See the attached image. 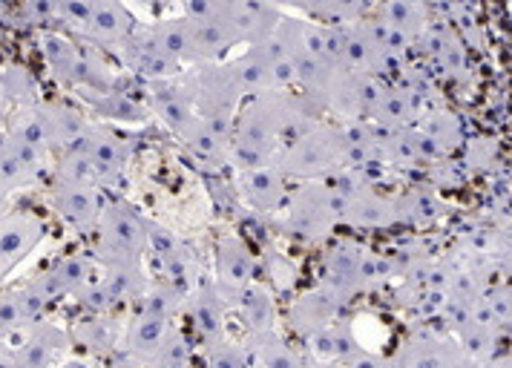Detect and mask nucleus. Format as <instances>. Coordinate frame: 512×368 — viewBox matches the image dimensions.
Segmentation results:
<instances>
[{
	"label": "nucleus",
	"mask_w": 512,
	"mask_h": 368,
	"mask_svg": "<svg viewBox=\"0 0 512 368\" xmlns=\"http://www.w3.org/2000/svg\"><path fill=\"white\" fill-rule=\"evenodd\" d=\"M41 52L52 78L75 92H107L116 90V75L104 64V58L93 46L72 44L61 32L41 35Z\"/></svg>",
	"instance_id": "nucleus-1"
},
{
	"label": "nucleus",
	"mask_w": 512,
	"mask_h": 368,
	"mask_svg": "<svg viewBox=\"0 0 512 368\" xmlns=\"http://www.w3.org/2000/svg\"><path fill=\"white\" fill-rule=\"evenodd\" d=\"M277 167L288 179L297 182H314L326 179L337 167H343V136L340 124H323L317 121L308 133L291 141L280 156Z\"/></svg>",
	"instance_id": "nucleus-2"
},
{
	"label": "nucleus",
	"mask_w": 512,
	"mask_h": 368,
	"mask_svg": "<svg viewBox=\"0 0 512 368\" xmlns=\"http://www.w3.org/2000/svg\"><path fill=\"white\" fill-rule=\"evenodd\" d=\"M340 225V205L323 179L303 182L288 193V202L280 210V228L305 242H323Z\"/></svg>",
	"instance_id": "nucleus-3"
},
{
	"label": "nucleus",
	"mask_w": 512,
	"mask_h": 368,
	"mask_svg": "<svg viewBox=\"0 0 512 368\" xmlns=\"http://www.w3.org/2000/svg\"><path fill=\"white\" fill-rule=\"evenodd\" d=\"M93 236L101 265H139L147 251V219L124 205H104Z\"/></svg>",
	"instance_id": "nucleus-4"
},
{
	"label": "nucleus",
	"mask_w": 512,
	"mask_h": 368,
	"mask_svg": "<svg viewBox=\"0 0 512 368\" xmlns=\"http://www.w3.org/2000/svg\"><path fill=\"white\" fill-rule=\"evenodd\" d=\"M383 268L386 265L363 245H357L351 239H340L323 256V271H320L323 279L320 282L349 305L351 299L363 294L374 279L383 274Z\"/></svg>",
	"instance_id": "nucleus-5"
},
{
	"label": "nucleus",
	"mask_w": 512,
	"mask_h": 368,
	"mask_svg": "<svg viewBox=\"0 0 512 368\" xmlns=\"http://www.w3.org/2000/svg\"><path fill=\"white\" fill-rule=\"evenodd\" d=\"M150 115H156L170 133H182L196 118V72H179L173 78L147 81Z\"/></svg>",
	"instance_id": "nucleus-6"
},
{
	"label": "nucleus",
	"mask_w": 512,
	"mask_h": 368,
	"mask_svg": "<svg viewBox=\"0 0 512 368\" xmlns=\"http://www.w3.org/2000/svg\"><path fill=\"white\" fill-rule=\"evenodd\" d=\"M392 368H469V357L452 337H441L435 331H415L395 351Z\"/></svg>",
	"instance_id": "nucleus-7"
},
{
	"label": "nucleus",
	"mask_w": 512,
	"mask_h": 368,
	"mask_svg": "<svg viewBox=\"0 0 512 368\" xmlns=\"http://www.w3.org/2000/svg\"><path fill=\"white\" fill-rule=\"evenodd\" d=\"M18 337V345H12L18 368H58L61 357L72 345L70 331L47 320L32 322Z\"/></svg>",
	"instance_id": "nucleus-8"
},
{
	"label": "nucleus",
	"mask_w": 512,
	"mask_h": 368,
	"mask_svg": "<svg viewBox=\"0 0 512 368\" xmlns=\"http://www.w3.org/2000/svg\"><path fill=\"white\" fill-rule=\"evenodd\" d=\"M185 311L190 317V328L202 345L219 343L228 337V305L219 297L213 282H196L185 294Z\"/></svg>",
	"instance_id": "nucleus-9"
},
{
	"label": "nucleus",
	"mask_w": 512,
	"mask_h": 368,
	"mask_svg": "<svg viewBox=\"0 0 512 368\" xmlns=\"http://www.w3.org/2000/svg\"><path fill=\"white\" fill-rule=\"evenodd\" d=\"M256 279V259L251 248L239 239V236H225L216 245V276L210 279L219 291V297L225 299V305H231L239 297V291L245 285H251Z\"/></svg>",
	"instance_id": "nucleus-10"
},
{
	"label": "nucleus",
	"mask_w": 512,
	"mask_h": 368,
	"mask_svg": "<svg viewBox=\"0 0 512 368\" xmlns=\"http://www.w3.org/2000/svg\"><path fill=\"white\" fill-rule=\"evenodd\" d=\"M32 110H35L49 153H64L93 124L84 110L64 104V101H32Z\"/></svg>",
	"instance_id": "nucleus-11"
},
{
	"label": "nucleus",
	"mask_w": 512,
	"mask_h": 368,
	"mask_svg": "<svg viewBox=\"0 0 512 368\" xmlns=\"http://www.w3.org/2000/svg\"><path fill=\"white\" fill-rule=\"evenodd\" d=\"M93 279V262L84 253H70L49 265L44 274L29 279L26 285L44 299L47 305H55L61 299H75V294Z\"/></svg>",
	"instance_id": "nucleus-12"
},
{
	"label": "nucleus",
	"mask_w": 512,
	"mask_h": 368,
	"mask_svg": "<svg viewBox=\"0 0 512 368\" xmlns=\"http://www.w3.org/2000/svg\"><path fill=\"white\" fill-rule=\"evenodd\" d=\"M44 239V222L32 210H15L0 219V279L21 265Z\"/></svg>",
	"instance_id": "nucleus-13"
},
{
	"label": "nucleus",
	"mask_w": 512,
	"mask_h": 368,
	"mask_svg": "<svg viewBox=\"0 0 512 368\" xmlns=\"http://www.w3.org/2000/svg\"><path fill=\"white\" fill-rule=\"evenodd\" d=\"M52 207L58 210V216L70 225L72 230L93 236L98 216H101V187L93 184H70V182H55L52 184Z\"/></svg>",
	"instance_id": "nucleus-14"
},
{
	"label": "nucleus",
	"mask_w": 512,
	"mask_h": 368,
	"mask_svg": "<svg viewBox=\"0 0 512 368\" xmlns=\"http://www.w3.org/2000/svg\"><path fill=\"white\" fill-rule=\"evenodd\" d=\"M118 55H121V61H124V67L133 69L136 75L141 78H147V81H159V78H173V75H179L182 72V64H176L167 52H164L159 41L150 35V29L144 26V29H133V35L124 41V44L116 49Z\"/></svg>",
	"instance_id": "nucleus-15"
},
{
	"label": "nucleus",
	"mask_w": 512,
	"mask_h": 368,
	"mask_svg": "<svg viewBox=\"0 0 512 368\" xmlns=\"http://www.w3.org/2000/svg\"><path fill=\"white\" fill-rule=\"evenodd\" d=\"M81 144L87 150V156L93 161L95 176H98V187H107V184L121 182L127 164H130V144L116 133L104 130L101 124H90L87 133L81 136Z\"/></svg>",
	"instance_id": "nucleus-16"
},
{
	"label": "nucleus",
	"mask_w": 512,
	"mask_h": 368,
	"mask_svg": "<svg viewBox=\"0 0 512 368\" xmlns=\"http://www.w3.org/2000/svg\"><path fill=\"white\" fill-rule=\"evenodd\" d=\"M343 308H346V302L320 282L317 288L305 291V294H300L288 305V325L300 337H308V334L331 325L334 320H340Z\"/></svg>",
	"instance_id": "nucleus-17"
},
{
	"label": "nucleus",
	"mask_w": 512,
	"mask_h": 368,
	"mask_svg": "<svg viewBox=\"0 0 512 368\" xmlns=\"http://www.w3.org/2000/svg\"><path fill=\"white\" fill-rule=\"evenodd\" d=\"M136 29V18L124 6V0H93L90 23L81 32L84 41L98 49H118Z\"/></svg>",
	"instance_id": "nucleus-18"
},
{
	"label": "nucleus",
	"mask_w": 512,
	"mask_h": 368,
	"mask_svg": "<svg viewBox=\"0 0 512 368\" xmlns=\"http://www.w3.org/2000/svg\"><path fill=\"white\" fill-rule=\"evenodd\" d=\"M239 190L245 202L259 210V213H280L282 205L288 202V176L274 164L256 167V170H242L239 173Z\"/></svg>",
	"instance_id": "nucleus-19"
},
{
	"label": "nucleus",
	"mask_w": 512,
	"mask_h": 368,
	"mask_svg": "<svg viewBox=\"0 0 512 368\" xmlns=\"http://www.w3.org/2000/svg\"><path fill=\"white\" fill-rule=\"evenodd\" d=\"M340 225L351 230H383L397 225V196L369 187L346 202Z\"/></svg>",
	"instance_id": "nucleus-20"
},
{
	"label": "nucleus",
	"mask_w": 512,
	"mask_h": 368,
	"mask_svg": "<svg viewBox=\"0 0 512 368\" xmlns=\"http://www.w3.org/2000/svg\"><path fill=\"white\" fill-rule=\"evenodd\" d=\"M397 41L403 46H415L423 41L429 29V12L423 0H383L380 3V18Z\"/></svg>",
	"instance_id": "nucleus-21"
},
{
	"label": "nucleus",
	"mask_w": 512,
	"mask_h": 368,
	"mask_svg": "<svg viewBox=\"0 0 512 368\" xmlns=\"http://www.w3.org/2000/svg\"><path fill=\"white\" fill-rule=\"evenodd\" d=\"M47 302L38 297L29 285H21L9 294H0V343L18 337L32 322L44 320Z\"/></svg>",
	"instance_id": "nucleus-22"
},
{
	"label": "nucleus",
	"mask_w": 512,
	"mask_h": 368,
	"mask_svg": "<svg viewBox=\"0 0 512 368\" xmlns=\"http://www.w3.org/2000/svg\"><path fill=\"white\" fill-rule=\"evenodd\" d=\"M305 340H308V351L323 366H346L351 357L363 348L357 334H354V328L346 320H334L326 328L308 334Z\"/></svg>",
	"instance_id": "nucleus-23"
},
{
	"label": "nucleus",
	"mask_w": 512,
	"mask_h": 368,
	"mask_svg": "<svg viewBox=\"0 0 512 368\" xmlns=\"http://www.w3.org/2000/svg\"><path fill=\"white\" fill-rule=\"evenodd\" d=\"M420 107L415 101V95L406 90L403 84L395 87V84H386V90L380 95L374 113L369 115L374 127L380 133H392V130H403V127H415L420 118Z\"/></svg>",
	"instance_id": "nucleus-24"
},
{
	"label": "nucleus",
	"mask_w": 512,
	"mask_h": 368,
	"mask_svg": "<svg viewBox=\"0 0 512 368\" xmlns=\"http://www.w3.org/2000/svg\"><path fill=\"white\" fill-rule=\"evenodd\" d=\"M239 314V320L245 325V337H256L265 331H277V311H274V294L262 285V282H251L239 291V297L231 302Z\"/></svg>",
	"instance_id": "nucleus-25"
},
{
	"label": "nucleus",
	"mask_w": 512,
	"mask_h": 368,
	"mask_svg": "<svg viewBox=\"0 0 512 368\" xmlns=\"http://www.w3.org/2000/svg\"><path fill=\"white\" fill-rule=\"evenodd\" d=\"M84 98L87 113L95 115L98 121H113V124H144L150 118V110L130 98L127 92L107 90V92H78Z\"/></svg>",
	"instance_id": "nucleus-26"
},
{
	"label": "nucleus",
	"mask_w": 512,
	"mask_h": 368,
	"mask_svg": "<svg viewBox=\"0 0 512 368\" xmlns=\"http://www.w3.org/2000/svg\"><path fill=\"white\" fill-rule=\"evenodd\" d=\"M173 320H164V317H153V314H133V320L124 331V354L136 357L139 363H150L153 354L159 351V345L164 343V337L170 334Z\"/></svg>",
	"instance_id": "nucleus-27"
},
{
	"label": "nucleus",
	"mask_w": 512,
	"mask_h": 368,
	"mask_svg": "<svg viewBox=\"0 0 512 368\" xmlns=\"http://www.w3.org/2000/svg\"><path fill=\"white\" fill-rule=\"evenodd\" d=\"M418 127L423 136L432 141V147L438 150L441 159H449L455 150L464 147V127H461V118L443 107H435V110H426V113L418 118Z\"/></svg>",
	"instance_id": "nucleus-28"
},
{
	"label": "nucleus",
	"mask_w": 512,
	"mask_h": 368,
	"mask_svg": "<svg viewBox=\"0 0 512 368\" xmlns=\"http://www.w3.org/2000/svg\"><path fill=\"white\" fill-rule=\"evenodd\" d=\"M423 41L432 46V61H435V67L441 69L446 78H452V81H458V78H464L466 75V46L464 41L452 32V29H426V35H423Z\"/></svg>",
	"instance_id": "nucleus-29"
},
{
	"label": "nucleus",
	"mask_w": 512,
	"mask_h": 368,
	"mask_svg": "<svg viewBox=\"0 0 512 368\" xmlns=\"http://www.w3.org/2000/svg\"><path fill=\"white\" fill-rule=\"evenodd\" d=\"M176 138L185 144L187 153L196 161H202V164H225V161H228V147H231V141L216 136L199 115H196Z\"/></svg>",
	"instance_id": "nucleus-30"
},
{
	"label": "nucleus",
	"mask_w": 512,
	"mask_h": 368,
	"mask_svg": "<svg viewBox=\"0 0 512 368\" xmlns=\"http://www.w3.org/2000/svg\"><path fill=\"white\" fill-rule=\"evenodd\" d=\"M98 282L107 288V294L116 305H124V302H139L150 285V276L144 274L141 262L139 265H104V276H98Z\"/></svg>",
	"instance_id": "nucleus-31"
},
{
	"label": "nucleus",
	"mask_w": 512,
	"mask_h": 368,
	"mask_svg": "<svg viewBox=\"0 0 512 368\" xmlns=\"http://www.w3.org/2000/svg\"><path fill=\"white\" fill-rule=\"evenodd\" d=\"M441 213V199L429 187H415V190L397 196V225L426 228V225H435Z\"/></svg>",
	"instance_id": "nucleus-32"
},
{
	"label": "nucleus",
	"mask_w": 512,
	"mask_h": 368,
	"mask_svg": "<svg viewBox=\"0 0 512 368\" xmlns=\"http://www.w3.org/2000/svg\"><path fill=\"white\" fill-rule=\"evenodd\" d=\"M72 343L90 348L93 354H107L118 343V331L110 314H87L70 334Z\"/></svg>",
	"instance_id": "nucleus-33"
},
{
	"label": "nucleus",
	"mask_w": 512,
	"mask_h": 368,
	"mask_svg": "<svg viewBox=\"0 0 512 368\" xmlns=\"http://www.w3.org/2000/svg\"><path fill=\"white\" fill-rule=\"evenodd\" d=\"M205 368H251L248 343L222 337L219 343L205 345Z\"/></svg>",
	"instance_id": "nucleus-34"
},
{
	"label": "nucleus",
	"mask_w": 512,
	"mask_h": 368,
	"mask_svg": "<svg viewBox=\"0 0 512 368\" xmlns=\"http://www.w3.org/2000/svg\"><path fill=\"white\" fill-rule=\"evenodd\" d=\"M153 368H193V354H190V343L179 328H170V334L164 337L159 351L153 354Z\"/></svg>",
	"instance_id": "nucleus-35"
},
{
	"label": "nucleus",
	"mask_w": 512,
	"mask_h": 368,
	"mask_svg": "<svg viewBox=\"0 0 512 368\" xmlns=\"http://www.w3.org/2000/svg\"><path fill=\"white\" fill-rule=\"evenodd\" d=\"M52 21L67 23L75 32H84L90 23V12H93V0H47Z\"/></svg>",
	"instance_id": "nucleus-36"
},
{
	"label": "nucleus",
	"mask_w": 512,
	"mask_h": 368,
	"mask_svg": "<svg viewBox=\"0 0 512 368\" xmlns=\"http://www.w3.org/2000/svg\"><path fill=\"white\" fill-rule=\"evenodd\" d=\"M0 87H3L6 98H18V101H26V104L35 101V78H32L29 69L9 67L0 75Z\"/></svg>",
	"instance_id": "nucleus-37"
},
{
	"label": "nucleus",
	"mask_w": 512,
	"mask_h": 368,
	"mask_svg": "<svg viewBox=\"0 0 512 368\" xmlns=\"http://www.w3.org/2000/svg\"><path fill=\"white\" fill-rule=\"evenodd\" d=\"M429 167H432L429 176H432L435 187H461L469 179V170L464 167V161H455L452 156L432 161Z\"/></svg>",
	"instance_id": "nucleus-38"
},
{
	"label": "nucleus",
	"mask_w": 512,
	"mask_h": 368,
	"mask_svg": "<svg viewBox=\"0 0 512 368\" xmlns=\"http://www.w3.org/2000/svg\"><path fill=\"white\" fill-rule=\"evenodd\" d=\"M495 159H498V144H495L492 138H475V141L469 144L466 159L461 161H464V167L469 170V176H475V173L492 167V161Z\"/></svg>",
	"instance_id": "nucleus-39"
},
{
	"label": "nucleus",
	"mask_w": 512,
	"mask_h": 368,
	"mask_svg": "<svg viewBox=\"0 0 512 368\" xmlns=\"http://www.w3.org/2000/svg\"><path fill=\"white\" fill-rule=\"evenodd\" d=\"M343 368H392V360L383 357V354H374V351L360 348Z\"/></svg>",
	"instance_id": "nucleus-40"
},
{
	"label": "nucleus",
	"mask_w": 512,
	"mask_h": 368,
	"mask_svg": "<svg viewBox=\"0 0 512 368\" xmlns=\"http://www.w3.org/2000/svg\"><path fill=\"white\" fill-rule=\"evenodd\" d=\"M104 368H144V363H139V360L130 357V354H118V357H113Z\"/></svg>",
	"instance_id": "nucleus-41"
},
{
	"label": "nucleus",
	"mask_w": 512,
	"mask_h": 368,
	"mask_svg": "<svg viewBox=\"0 0 512 368\" xmlns=\"http://www.w3.org/2000/svg\"><path fill=\"white\" fill-rule=\"evenodd\" d=\"M0 368H18V363H15V354H12V345L0 343Z\"/></svg>",
	"instance_id": "nucleus-42"
},
{
	"label": "nucleus",
	"mask_w": 512,
	"mask_h": 368,
	"mask_svg": "<svg viewBox=\"0 0 512 368\" xmlns=\"http://www.w3.org/2000/svg\"><path fill=\"white\" fill-rule=\"evenodd\" d=\"M469 368H510V360L507 357H501V360H492V363H475V366Z\"/></svg>",
	"instance_id": "nucleus-43"
},
{
	"label": "nucleus",
	"mask_w": 512,
	"mask_h": 368,
	"mask_svg": "<svg viewBox=\"0 0 512 368\" xmlns=\"http://www.w3.org/2000/svg\"><path fill=\"white\" fill-rule=\"evenodd\" d=\"M141 6H147V9H164V6H170V0H136Z\"/></svg>",
	"instance_id": "nucleus-44"
},
{
	"label": "nucleus",
	"mask_w": 512,
	"mask_h": 368,
	"mask_svg": "<svg viewBox=\"0 0 512 368\" xmlns=\"http://www.w3.org/2000/svg\"><path fill=\"white\" fill-rule=\"evenodd\" d=\"M265 3H271V6H291V9H300V0H265Z\"/></svg>",
	"instance_id": "nucleus-45"
},
{
	"label": "nucleus",
	"mask_w": 512,
	"mask_h": 368,
	"mask_svg": "<svg viewBox=\"0 0 512 368\" xmlns=\"http://www.w3.org/2000/svg\"><path fill=\"white\" fill-rule=\"evenodd\" d=\"M9 193H12V190H9V187L3 184V179H0V205L6 202V196H9Z\"/></svg>",
	"instance_id": "nucleus-46"
},
{
	"label": "nucleus",
	"mask_w": 512,
	"mask_h": 368,
	"mask_svg": "<svg viewBox=\"0 0 512 368\" xmlns=\"http://www.w3.org/2000/svg\"><path fill=\"white\" fill-rule=\"evenodd\" d=\"M3 104H6V95H3V87H0V115H3Z\"/></svg>",
	"instance_id": "nucleus-47"
},
{
	"label": "nucleus",
	"mask_w": 512,
	"mask_h": 368,
	"mask_svg": "<svg viewBox=\"0 0 512 368\" xmlns=\"http://www.w3.org/2000/svg\"><path fill=\"white\" fill-rule=\"evenodd\" d=\"M326 368H343V366H326Z\"/></svg>",
	"instance_id": "nucleus-48"
},
{
	"label": "nucleus",
	"mask_w": 512,
	"mask_h": 368,
	"mask_svg": "<svg viewBox=\"0 0 512 368\" xmlns=\"http://www.w3.org/2000/svg\"><path fill=\"white\" fill-rule=\"evenodd\" d=\"M305 368H311V366H305Z\"/></svg>",
	"instance_id": "nucleus-49"
}]
</instances>
